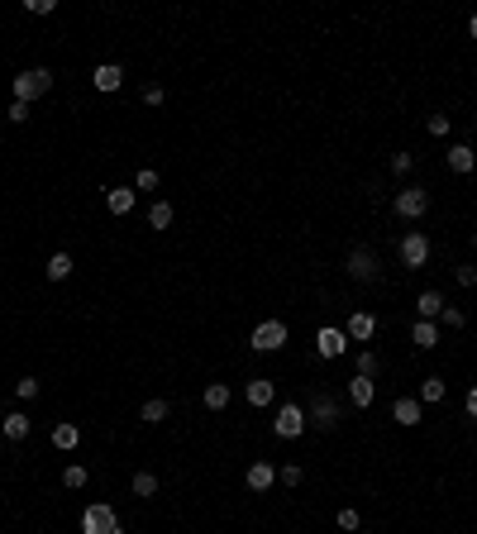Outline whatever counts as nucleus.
<instances>
[{
  "instance_id": "obj_42",
  "label": "nucleus",
  "mask_w": 477,
  "mask_h": 534,
  "mask_svg": "<svg viewBox=\"0 0 477 534\" xmlns=\"http://www.w3.org/2000/svg\"><path fill=\"white\" fill-rule=\"evenodd\" d=\"M468 33H473V38H477V15H473V19H468Z\"/></svg>"
},
{
  "instance_id": "obj_38",
  "label": "nucleus",
  "mask_w": 477,
  "mask_h": 534,
  "mask_svg": "<svg viewBox=\"0 0 477 534\" xmlns=\"http://www.w3.org/2000/svg\"><path fill=\"white\" fill-rule=\"evenodd\" d=\"M392 172H397V177L411 172V153H397V157H392Z\"/></svg>"
},
{
  "instance_id": "obj_41",
  "label": "nucleus",
  "mask_w": 477,
  "mask_h": 534,
  "mask_svg": "<svg viewBox=\"0 0 477 534\" xmlns=\"http://www.w3.org/2000/svg\"><path fill=\"white\" fill-rule=\"evenodd\" d=\"M468 420H477V387L468 392Z\"/></svg>"
},
{
  "instance_id": "obj_7",
  "label": "nucleus",
  "mask_w": 477,
  "mask_h": 534,
  "mask_svg": "<svg viewBox=\"0 0 477 534\" xmlns=\"http://www.w3.org/2000/svg\"><path fill=\"white\" fill-rule=\"evenodd\" d=\"M349 272H353V282H377V258H372V248H353Z\"/></svg>"
},
{
  "instance_id": "obj_2",
  "label": "nucleus",
  "mask_w": 477,
  "mask_h": 534,
  "mask_svg": "<svg viewBox=\"0 0 477 534\" xmlns=\"http://www.w3.org/2000/svg\"><path fill=\"white\" fill-rule=\"evenodd\" d=\"M81 534H120V520H115V506L95 501L81 511Z\"/></svg>"
},
{
  "instance_id": "obj_3",
  "label": "nucleus",
  "mask_w": 477,
  "mask_h": 534,
  "mask_svg": "<svg viewBox=\"0 0 477 534\" xmlns=\"http://www.w3.org/2000/svg\"><path fill=\"white\" fill-rule=\"evenodd\" d=\"M392 210H397L401 220H420L429 210V187H401L397 201H392Z\"/></svg>"
},
{
  "instance_id": "obj_12",
  "label": "nucleus",
  "mask_w": 477,
  "mask_h": 534,
  "mask_svg": "<svg viewBox=\"0 0 477 534\" xmlns=\"http://www.w3.org/2000/svg\"><path fill=\"white\" fill-rule=\"evenodd\" d=\"M0 434H5L10 444H19L24 434H29V415H24V410H10V415L0 420Z\"/></svg>"
},
{
  "instance_id": "obj_23",
  "label": "nucleus",
  "mask_w": 477,
  "mask_h": 534,
  "mask_svg": "<svg viewBox=\"0 0 477 534\" xmlns=\"http://www.w3.org/2000/svg\"><path fill=\"white\" fill-rule=\"evenodd\" d=\"M229 406V387H224V382H210L206 387V410H224Z\"/></svg>"
},
{
  "instance_id": "obj_19",
  "label": "nucleus",
  "mask_w": 477,
  "mask_h": 534,
  "mask_svg": "<svg viewBox=\"0 0 477 534\" xmlns=\"http://www.w3.org/2000/svg\"><path fill=\"white\" fill-rule=\"evenodd\" d=\"M415 401H420V406H439V401H444V377H425Z\"/></svg>"
},
{
  "instance_id": "obj_25",
  "label": "nucleus",
  "mask_w": 477,
  "mask_h": 534,
  "mask_svg": "<svg viewBox=\"0 0 477 534\" xmlns=\"http://www.w3.org/2000/svg\"><path fill=\"white\" fill-rule=\"evenodd\" d=\"M77 439H81L77 424H58V429H53V444H58V449H77Z\"/></svg>"
},
{
  "instance_id": "obj_11",
  "label": "nucleus",
  "mask_w": 477,
  "mask_h": 534,
  "mask_svg": "<svg viewBox=\"0 0 477 534\" xmlns=\"http://www.w3.org/2000/svg\"><path fill=\"white\" fill-rule=\"evenodd\" d=\"M91 81H95V91H120V86H125V67L100 63V67L91 72Z\"/></svg>"
},
{
  "instance_id": "obj_37",
  "label": "nucleus",
  "mask_w": 477,
  "mask_h": 534,
  "mask_svg": "<svg viewBox=\"0 0 477 534\" xmlns=\"http://www.w3.org/2000/svg\"><path fill=\"white\" fill-rule=\"evenodd\" d=\"M29 120V105L24 100H10V125H24Z\"/></svg>"
},
{
  "instance_id": "obj_6",
  "label": "nucleus",
  "mask_w": 477,
  "mask_h": 534,
  "mask_svg": "<svg viewBox=\"0 0 477 534\" xmlns=\"http://www.w3.org/2000/svg\"><path fill=\"white\" fill-rule=\"evenodd\" d=\"M401 263H406V267H425L429 263V239L420 234V229L401 239Z\"/></svg>"
},
{
  "instance_id": "obj_32",
  "label": "nucleus",
  "mask_w": 477,
  "mask_h": 534,
  "mask_svg": "<svg viewBox=\"0 0 477 534\" xmlns=\"http://www.w3.org/2000/svg\"><path fill=\"white\" fill-rule=\"evenodd\" d=\"M454 282H458V286H477V267H468V263L454 267Z\"/></svg>"
},
{
  "instance_id": "obj_9",
  "label": "nucleus",
  "mask_w": 477,
  "mask_h": 534,
  "mask_svg": "<svg viewBox=\"0 0 477 534\" xmlns=\"http://www.w3.org/2000/svg\"><path fill=\"white\" fill-rule=\"evenodd\" d=\"M315 348H320V358H344L349 334H344V330H320V334H315Z\"/></svg>"
},
{
  "instance_id": "obj_17",
  "label": "nucleus",
  "mask_w": 477,
  "mask_h": 534,
  "mask_svg": "<svg viewBox=\"0 0 477 534\" xmlns=\"http://www.w3.org/2000/svg\"><path fill=\"white\" fill-rule=\"evenodd\" d=\"M272 482H277V468H272V463H253V468H248V487L253 491H268Z\"/></svg>"
},
{
  "instance_id": "obj_16",
  "label": "nucleus",
  "mask_w": 477,
  "mask_h": 534,
  "mask_svg": "<svg viewBox=\"0 0 477 534\" xmlns=\"http://www.w3.org/2000/svg\"><path fill=\"white\" fill-rule=\"evenodd\" d=\"M134 201H139V196H134L129 187H115L110 196H105V205H110V215H129V210H134Z\"/></svg>"
},
{
  "instance_id": "obj_30",
  "label": "nucleus",
  "mask_w": 477,
  "mask_h": 534,
  "mask_svg": "<svg viewBox=\"0 0 477 534\" xmlns=\"http://www.w3.org/2000/svg\"><path fill=\"white\" fill-rule=\"evenodd\" d=\"M377 353H358V377H377Z\"/></svg>"
},
{
  "instance_id": "obj_21",
  "label": "nucleus",
  "mask_w": 477,
  "mask_h": 534,
  "mask_svg": "<svg viewBox=\"0 0 477 534\" xmlns=\"http://www.w3.org/2000/svg\"><path fill=\"white\" fill-rule=\"evenodd\" d=\"M248 406H272V382H268V377H253V382H248Z\"/></svg>"
},
{
  "instance_id": "obj_36",
  "label": "nucleus",
  "mask_w": 477,
  "mask_h": 534,
  "mask_svg": "<svg viewBox=\"0 0 477 534\" xmlns=\"http://www.w3.org/2000/svg\"><path fill=\"white\" fill-rule=\"evenodd\" d=\"M429 134H434V139H444V134H449V115H429Z\"/></svg>"
},
{
  "instance_id": "obj_27",
  "label": "nucleus",
  "mask_w": 477,
  "mask_h": 534,
  "mask_svg": "<svg viewBox=\"0 0 477 534\" xmlns=\"http://www.w3.org/2000/svg\"><path fill=\"white\" fill-rule=\"evenodd\" d=\"M167 420V401H148L143 406V424H162Z\"/></svg>"
},
{
  "instance_id": "obj_39",
  "label": "nucleus",
  "mask_w": 477,
  "mask_h": 534,
  "mask_svg": "<svg viewBox=\"0 0 477 534\" xmlns=\"http://www.w3.org/2000/svg\"><path fill=\"white\" fill-rule=\"evenodd\" d=\"M29 10H33V15H53V10H58V0H29Z\"/></svg>"
},
{
  "instance_id": "obj_40",
  "label": "nucleus",
  "mask_w": 477,
  "mask_h": 534,
  "mask_svg": "<svg viewBox=\"0 0 477 534\" xmlns=\"http://www.w3.org/2000/svg\"><path fill=\"white\" fill-rule=\"evenodd\" d=\"M143 100H148V105H162V86H143Z\"/></svg>"
},
{
  "instance_id": "obj_15",
  "label": "nucleus",
  "mask_w": 477,
  "mask_h": 534,
  "mask_svg": "<svg viewBox=\"0 0 477 534\" xmlns=\"http://www.w3.org/2000/svg\"><path fill=\"white\" fill-rule=\"evenodd\" d=\"M411 344L415 348H434L439 344V325H434V320H420V325L411 330Z\"/></svg>"
},
{
  "instance_id": "obj_31",
  "label": "nucleus",
  "mask_w": 477,
  "mask_h": 534,
  "mask_svg": "<svg viewBox=\"0 0 477 534\" xmlns=\"http://www.w3.org/2000/svg\"><path fill=\"white\" fill-rule=\"evenodd\" d=\"M15 392H19V401H33V396H38V377H19Z\"/></svg>"
},
{
  "instance_id": "obj_28",
  "label": "nucleus",
  "mask_w": 477,
  "mask_h": 534,
  "mask_svg": "<svg viewBox=\"0 0 477 534\" xmlns=\"http://www.w3.org/2000/svg\"><path fill=\"white\" fill-rule=\"evenodd\" d=\"M439 320H444L449 330H463V325H468V315H463L458 305H444V310H439Z\"/></svg>"
},
{
  "instance_id": "obj_1",
  "label": "nucleus",
  "mask_w": 477,
  "mask_h": 534,
  "mask_svg": "<svg viewBox=\"0 0 477 534\" xmlns=\"http://www.w3.org/2000/svg\"><path fill=\"white\" fill-rule=\"evenodd\" d=\"M48 91H53V72H48V67H29V72L15 77V100H24V105L38 100V95H48Z\"/></svg>"
},
{
  "instance_id": "obj_24",
  "label": "nucleus",
  "mask_w": 477,
  "mask_h": 534,
  "mask_svg": "<svg viewBox=\"0 0 477 534\" xmlns=\"http://www.w3.org/2000/svg\"><path fill=\"white\" fill-rule=\"evenodd\" d=\"M148 224H153V229H167V224H172V205L153 201V205H148Z\"/></svg>"
},
{
  "instance_id": "obj_29",
  "label": "nucleus",
  "mask_w": 477,
  "mask_h": 534,
  "mask_svg": "<svg viewBox=\"0 0 477 534\" xmlns=\"http://www.w3.org/2000/svg\"><path fill=\"white\" fill-rule=\"evenodd\" d=\"M63 487H72V491H77V487H86V468H81V463H72V468L63 472Z\"/></svg>"
},
{
  "instance_id": "obj_14",
  "label": "nucleus",
  "mask_w": 477,
  "mask_h": 534,
  "mask_svg": "<svg viewBox=\"0 0 477 534\" xmlns=\"http://www.w3.org/2000/svg\"><path fill=\"white\" fill-rule=\"evenodd\" d=\"M449 300L439 296V291H420L415 296V310H420V320H439V310H444Z\"/></svg>"
},
{
  "instance_id": "obj_8",
  "label": "nucleus",
  "mask_w": 477,
  "mask_h": 534,
  "mask_svg": "<svg viewBox=\"0 0 477 534\" xmlns=\"http://www.w3.org/2000/svg\"><path fill=\"white\" fill-rule=\"evenodd\" d=\"M315 420V429H334V424H339V406H334L330 396L320 392L315 396V406H310V415H305V424Z\"/></svg>"
},
{
  "instance_id": "obj_10",
  "label": "nucleus",
  "mask_w": 477,
  "mask_h": 534,
  "mask_svg": "<svg viewBox=\"0 0 477 534\" xmlns=\"http://www.w3.org/2000/svg\"><path fill=\"white\" fill-rule=\"evenodd\" d=\"M392 420H397V424H406V429H411V424H420V420H425V406H420V401H415V396H401L397 406H392Z\"/></svg>"
},
{
  "instance_id": "obj_4",
  "label": "nucleus",
  "mask_w": 477,
  "mask_h": 534,
  "mask_svg": "<svg viewBox=\"0 0 477 534\" xmlns=\"http://www.w3.org/2000/svg\"><path fill=\"white\" fill-rule=\"evenodd\" d=\"M272 429H277V439H301V434H305V410L296 406V401H286V406L277 410Z\"/></svg>"
},
{
  "instance_id": "obj_34",
  "label": "nucleus",
  "mask_w": 477,
  "mask_h": 534,
  "mask_svg": "<svg viewBox=\"0 0 477 534\" xmlns=\"http://www.w3.org/2000/svg\"><path fill=\"white\" fill-rule=\"evenodd\" d=\"M134 187H139V191H153V187H158V172H153V167H143V172L134 177Z\"/></svg>"
},
{
  "instance_id": "obj_20",
  "label": "nucleus",
  "mask_w": 477,
  "mask_h": 534,
  "mask_svg": "<svg viewBox=\"0 0 477 534\" xmlns=\"http://www.w3.org/2000/svg\"><path fill=\"white\" fill-rule=\"evenodd\" d=\"M63 277H72V253H53L48 258V282H63Z\"/></svg>"
},
{
  "instance_id": "obj_43",
  "label": "nucleus",
  "mask_w": 477,
  "mask_h": 534,
  "mask_svg": "<svg viewBox=\"0 0 477 534\" xmlns=\"http://www.w3.org/2000/svg\"><path fill=\"white\" fill-rule=\"evenodd\" d=\"M473 248H477V234H473Z\"/></svg>"
},
{
  "instance_id": "obj_22",
  "label": "nucleus",
  "mask_w": 477,
  "mask_h": 534,
  "mask_svg": "<svg viewBox=\"0 0 477 534\" xmlns=\"http://www.w3.org/2000/svg\"><path fill=\"white\" fill-rule=\"evenodd\" d=\"M372 330H377V320H372V315H353L344 334H349V339H372Z\"/></svg>"
},
{
  "instance_id": "obj_26",
  "label": "nucleus",
  "mask_w": 477,
  "mask_h": 534,
  "mask_svg": "<svg viewBox=\"0 0 477 534\" xmlns=\"http://www.w3.org/2000/svg\"><path fill=\"white\" fill-rule=\"evenodd\" d=\"M134 496H158V477H153V472H139V477H134Z\"/></svg>"
},
{
  "instance_id": "obj_5",
  "label": "nucleus",
  "mask_w": 477,
  "mask_h": 534,
  "mask_svg": "<svg viewBox=\"0 0 477 534\" xmlns=\"http://www.w3.org/2000/svg\"><path fill=\"white\" fill-rule=\"evenodd\" d=\"M248 344H253L258 353H277V348H286V325H282V320H263Z\"/></svg>"
},
{
  "instance_id": "obj_35",
  "label": "nucleus",
  "mask_w": 477,
  "mask_h": 534,
  "mask_svg": "<svg viewBox=\"0 0 477 534\" xmlns=\"http://www.w3.org/2000/svg\"><path fill=\"white\" fill-rule=\"evenodd\" d=\"M339 530H349V534H358V511H339Z\"/></svg>"
},
{
  "instance_id": "obj_18",
  "label": "nucleus",
  "mask_w": 477,
  "mask_h": 534,
  "mask_svg": "<svg viewBox=\"0 0 477 534\" xmlns=\"http://www.w3.org/2000/svg\"><path fill=\"white\" fill-rule=\"evenodd\" d=\"M349 401H353L358 410L372 406V377H353V382H349Z\"/></svg>"
},
{
  "instance_id": "obj_33",
  "label": "nucleus",
  "mask_w": 477,
  "mask_h": 534,
  "mask_svg": "<svg viewBox=\"0 0 477 534\" xmlns=\"http://www.w3.org/2000/svg\"><path fill=\"white\" fill-rule=\"evenodd\" d=\"M301 477H305V472L296 468V463H286V468H282V487H301Z\"/></svg>"
},
{
  "instance_id": "obj_13",
  "label": "nucleus",
  "mask_w": 477,
  "mask_h": 534,
  "mask_svg": "<svg viewBox=\"0 0 477 534\" xmlns=\"http://www.w3.org/2000/svg\"><path fill=\"white\" fill-rule=\"evenodd\" d=\"M473 167H477V153L468 143H454L449 148V172H473Z\"/></svg>"
}]
</instances>
